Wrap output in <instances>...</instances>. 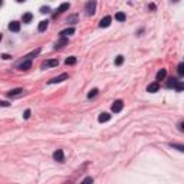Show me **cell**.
<instances>
[{
  "label": "cell",
  "mask_w": 184,
  "mask_h": 184,
  "mask_svg": "<svg viewBox=\"0 0 184 184\" xmlns=\"http://www.w3.org/2000/svg\"><path fill=\"white\" fill-rule=\"evenodd\" d=\"M95 9H97V0H89V2L85 5V12L88 16H92L95 13Z\"/></svg>",
  "instance_id": "cell-1"
},
{
  "label": "cell",
  "mask_w": 184,
  "mask_h": 184,
  "mask_svg": "<svg viewBox=\"0 0 184 184\" xmlns=\"http://www.w3.org/2000/svg\"><path fill=\"white\" fill-rule=\"evenodd\" d=\"M30 68H32V60L28 59V58H25L23 62H20V63L17 65V69H20V71H28V69H30Z\"/></svg>",
  "instance_id": "cell-2"
},
{
  "label": "cell",
  "mask_w": 184,
  "mask_h": 184,
  "mask_svg": "<svg viewBox=\"0 0 184 184\" xmlns=\"http://www.w3.org/2000/svg\"><path fill=\"white\" fill-rule=\"evenodd\" d=\"M122 108H124V102H122L121 99H117V101L112 104V112H115V114L121 112Z\"/></svg>",
  "instance_id": "cell-3"
},
{
  "label": "cell",
  "mask_w": 184,
  "mask_h": 184,
  "mask_svg": "<svg viewBox=\"0 0 184 184\" xmlns=\"http://www.w3.org/2000/svg\"><path fill=\"white\" fill-rule=\"evenodd\" d=\"M58 65H59L58 59H49V60H46V62H43V63H42V69H46V68H53V66H58Z\"/></svg>",
  "instance_id": "cell-4"
},
{
  "label": "cell",
  "mask_w": 184,
  "mask_h": 184,
  "mask_svg": "<svg viewBox=\"0 0 184 184\" xmlns=\"http://www.w3.org/2000/svg\"><path fill=\"white\" fill-rule=\"evenodd\" d=\"M68 78H69L68 73H62V75H59V76L52 78V79L49 81V83H59V82H62V81H65V79H68Z\"/></svg>",
  "instance_id": "cell-5"
},
{
  "label": "cell",
  "mask_w": 184,
  "mask_h": 184,
  "mask_svg": "<svg viewBox=\"0 0 184 184\" xmlns=\"http://www.w3.org/2000/svg\"><path fill=\"white\" fill-rule=\"evenodd\" d=\"M53 158H55V161H58V163H63V160H65L63 151H62V150H56V151L53 152Z\"/></svg>",
  "instance_id": "cell-6"
},
{
  "label": "cell",
  "mask_w": 184,
  "mask_h": 184,
  "mask_svg": "<svg viewBox=\"0 0 184 184\" xmlns=\"http://www.w3.org/2000/svg\"><path fill=\"white\" fill-rule=\"evenodd\" d=\"M111 22H112V17H111V16H105V17H102V19H101V22H99V28H108V26L111 25Z\"/></svg>",
  "instance_id": "cell-7"
},
{
  "label": "cell",
  "mask_w": 184,
  "mask_h": 184,
  "mask_svg": "<svg viewBox=\"0 0 184 184\" xmlns=\"http://www.w3.org/2000/svg\"><path fill=\"white\" fill-rule=\"evenodd\" d=\"M23 89L22 88H17V89H13V91H9L7 92V97H19V95H22L23 94Z\"/></svg>",
  "instance_id": "cell-8"
},
{
  "label": "cell",
  "mask_w": 184,
  "mask_h": 184,
  "mask_svg": "<svg viewBox=\"0 0 184 184\" xmlns=\"http://www.w3.org/2000/svg\"><path fill=\"white\" fill-rule=\"evenodd\" d=\"M158 89H160V85H158V82L150 83V85L147 86V91H148V92H151V94H154V92H157Z\"/></svg>",
  "instance_id": "cell-9"
},
{
  "label": "cell",
  "mask_w": 184,
  "mask_h": 184,
  "mask_svg": "<svg viewBox=\"0 0 184 184\" xmlns=\"http://www.w3.org/2000/svg\"><path fill=\"white\" fill-rule=\"evenodd\" d=\"M9 29H10L12 32H19V30H20V23H19V22H16V20H13V22H10Z\"/></svg>",
  "instance_id": "cell-10"
},
{
  "label": "cell",
  "mask_w": 184,
  "mask_h": 184,
  "mask_svg": "<svg viewBox=\"0 0 184 184\" xmlns=\"http://www.w3.org/2000/svg\"><path fill=\"white\" fill-rule=\"evenodd\" d=\"M73 33H75V29H73V28H69V29H65V30H62L59 35H60V38H68V36L73 35Z\"/></svg>",
  "instance_id": "cell-11"
},
{
  "label": "cell",
  "mask_w": 184,
  "mask_h": 184,
  "mask_svg": "<svg viewBox=\"0 0 184 184\" xmlns=\"http://www.w3.org/2000/svg\"><path fill=\"white\" fill-rule=\"evenodd\" d=\"M111 120V115L108 114V112H102V114H99V117H98V121L99 122H107V121H109Z\"/></svg>",
  "instance_id": "cell-12"
},
{
  "label": "cell",
  "mask_w": 184,
  "mask_h": 184,
  "mask_svg": "<svg viewBox=\"0 0 184 184\" xmlns=\"http://www.w3.org/2000/svg\"><path fill=\"white\" fill-rule=\"evenodd\" d=\"M66 43H68V39H66V38H60V40H58V42L55 43V49H59V48L65 46Z\"/></svg>",
  "instance_id": "cell-13"
},
{
  "label": "cell",
  "mask_w": 184,
  "mask_h": 184,
  "mask_svg": "<svg viewBox=\"0 0 184 184\" xmlns=\"http://www.w3.org/2000/svg\"><path fill=\"white\" fill-rule=\"evenodd\" d=\"M32 19H33V15H32V13H25V15L22 16L23 23H30V22H32Z\"/></svg>",
  "instance_id": "cell-14"
},
{
  "label": "cell",
  "mask_w": 184,
  "mask_h": 184,
  "mask_svg": "<svg viewBox=\"0 0 184 184\" xmlns=\"http://www.w3.org/2000/svg\"><path fill=\"white\" fill-rule=\"evenodd\" d=\"M48 23H49L48 20H42V22L39 23V26H38V30H39V32H45V30L48 29Z\"/></svg>",
  "instance_id": "cell-15"
},
{
  "label": "cell",
  "mask_w": 184,
  "mask_h": 184,
  "mask_svg": "<svg viewBox=\"0 0 184 184\" xmlns=\"http://www.w3.org/2000/svg\"><path fill=\"white\" fill-rule=\"evenodd\" d=\"M165 75H167V71H165V69H160V71L157 72V81H163V79L165 78Z\"/></svg>",
  "instance_id": "cell-16"
},
{
  "label": "cell",
  "mask_w": 184,
  "mask_h": 184,
  "mask_svg": "<svg viewBox=\"0 0 184 184\" xmlns=\"http://www.w3.org/2000/svg\"><path fill=\"white\" fill-rule=\"evenodd\" d=\"M115 19H117L118 22H124V20L127 19V16H125V13H122V12H118V13L115 15Z\"/></svg>",
  "instance_id": "cell-17"
},
{
  "label": "cell",
  "mask_w": 184,
  "mask_h": 184,
  "mask_svg": "<svg viewBox=\"0 0 184 184\" xmlns=\"http://www.w3.org/2000/svg\"><path fill=\"white\" fill-rule=\"evenodd\" d=\"M68 9H69V3H63V5H60V6H59V9H58L56 12H58V15H59V13H62V12L68 10Z\"/></svg>",
  "instance_id": "cell-18"
},
{
  "label": "cell",
  "mask_w": 184,
  "mask_h": 184,
  "mask_svg": "<svg viewBox=\"0 0 184 184\" xmlns=\"http://www.w3.org/2000/svg\"><path fill=\"white\" fill-rule=\"evenodd\" d=\"M174 89H175V91H178V92L184 91V82H180V81H177V83H175Z\"/></svg>",
  "instance_id": "cell-19"
},
{
  "label": "cell",
  "mask_w": 184,
  "mask_h": 184,
  "mask_svg": "<svg viewBox=\"0 0 184 184\" xmlns=\"http://www.w3.org/2000/svg\"><path fill=\"white\" fill-rule=\"evenodd\" d=\"M65 63H66V65H75V63H76V58H75V56H69V58H66Z\"/></svg>",
  "instance_id": "cell-20"
},
{
  "label": "cell",
  "mask_w": 184,
  "mask_h": 184,
  "mask_svg": "<svg viewBox=\"0 0 184 184\" xmlns=\"http://www.w3.org/2000/svg\"><path fill=\"white\" fill-rule=\"evenodd\" d=\"M174 150H178V151H181V152H184V145L183 144H170Z\"/></svg>",
  "instance_id": "cell-21"
},
{
  "label": "cell",
  "mask_w": 184,
  "mask_h": 184,
  "mask_svg": "<svg viewBox=\"0 0 184 184\" xmlns=\"http://www.w3.org/2000/svg\"><path fill=\"white\" fill-rule=\"evenodd\" d=\"M177 72H178V75H180V76H184V63H180V65H178Z\"/></svg>",
  "instance_id": "cell-22"
},
{
  "label": "cell",
  "mask_w": 184,
  "mask_h": 184,
  "mask_svg": "<svg viewBox=\"0 0 184 184\" xmlns=\"http://www.w3.org/2000/svg\"><path fill=\"white\" fill-rule=\"evenodd\" d=\"M122 63H124V56H121V55H120V56H117V59H115V65H117V66H120V65H122Z\"/></svg>",
  "instance_id": "cell-23"
},
{
  "label": "cell",
  "mask_w": 184,
  "mask_h": 184,
  "mask_svg": "<svg viewBox=\"0 0 184 184\" xmlns=\"http://www.w3.org/2000/svg\"><path fill=\"white\" fill-rule=\"evenodd\" d=\"M175 83H177V79L171 78V79L167 82V86H168V88H174V86H175Z\"/></svg>",
  "instance_id": "cell-24"
},
{
  "label": "cell",
  "mask_w": 184,
  "mask_h": 184,
  "mask_svg": "<svg viewBox=\"0 0 184 184\" xmlns=\"http://www.w3.org/2000/svg\"><path fill=\"white\" fill-rule=\"evenodd\" d=\"M98 95V89H92L89 94H88V98H94V97H97Z\"/></svg>",
  "instance_id": "cell-25"
},
{
  "label": "cell",
  "mask_w": 184,
  "mask_h": 184,
  "mask_svg": "<svg viewBox=\"0 0 184 184\" xmlns=\"http://www.w3.org/2000/svg\"><path fill=\"white\" fill-rule=\"evenodd\" d=\"M29 117H30V109H26V111H25V114H23V118H25V120H28Z\"/></svg>",
  "instance_id": "cell-26"
},
{
  "label": "cell",
  "mask_w": 184,
  "mask_h": 184,
  "mask_svg": "<svg viewBox=\"0 0 184 184\" xmlns=\"http://www.w3.org/2000/svg\"><path fill=\"white\" fill-rule=\"evenodd\" d=\"M49 12H50L49 7H42V9H40V13H49Z\"/></svg>",
  "instance_id": "cell-27"
},
{
  "label": "cell",
  "mask_w": 184,
  "mask_h": 184,
  "mask_svg": "<svg viewBox=\"0 0 184 184\" xmlns=\"http://www.w3.org/2000/svg\"><path fill=\"white\" fill-rule=\"evenodd\" d=\"M76 19H78V16H72V17H69V19H68V22H69V23H72V22H76Z\"/></svg>",
  "instance_id": "cell-28"
},
{
  "label": "cell",
  "mask_w": 184,
  "mask_h": 184,
  "mask_svg": "<svg viewBox=\"0 0 184 184\" xmlns=\"http://www.w3.org/2000/svg\"><path fill=\"white\" fill-rule=\"evenodd\" d=\"M92 181H94V178H92V177H86L83 180V183H92Z\"/></svg>",
  "instance_id": "cell-29"
},
{
  "label": "cell",
  "mask_w": 184,
  "mask_h": 184,
  "mask_svg": "<svg viewBox=\"0 0 184 184\" xmlns=\"http://www.w3.org/2000/svg\"><path fill=\"white\" fill-rule=\"evenodd\" d=\"M2 58H3L5 60H7V59H10L12 56H10V55H6V53H3V55H2Z\"/></svg>",
  "instance_id": "cell-30"
},
{
  "label": "cell",
  "mask_w": 184,
  "mask_h": 184,
  "mask_svg": "<svg viewBox=\"0 0 184 184\" xmlns=\"http://www.w3.org/2000/svg\"><path fill=\"white\" fill-rule=\"evenodd\" d=\"M178 128H180V131H184V122H181V124H180V127H178Z\"/></svg>",
  "instance_id": "cell-31"
},
{
  "label": "cell",
  "mask_w": 184,
  "mask_h": 184,
  "mask_svg": "<svg viewBox=\"0 0 184 184\" xmlns=\"http://www.w3.org/2000/svg\"><path fill=\"white\" fill-rule=\"evenodd\" d=\"M7 105H9V104H7L6 101H3V102H2V107H7Z\"/></svg>",
  "instance_id": "cell-32"
},
{
  "label": "cell",
  "mask_w": 184,
  "mask_h": 184,
  "mask_svg": "<svg viewBox=\"0 0 184 184\" xmlns=\"http://www.w3.org/2000/svg\"><path fill=\"white\" fill-rule=\"evenodd\" d=\"M16 2H19V3H22V2H26V0H16Z\"/></svg>",
  "instance_id": "cell-33"
}]
</instances>
